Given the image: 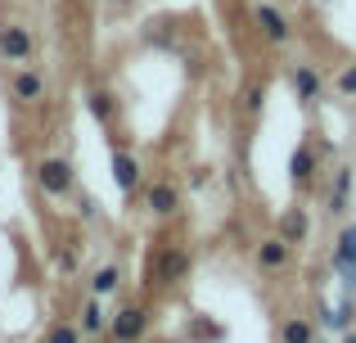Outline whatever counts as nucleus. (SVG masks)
Masks as SVG:
<instances>
[{
	"label": "nucleus",
	"mask_w": 356,
	"mask_h": 343,
	"mask_svg": "<svg viewBox=\"0 0 356 343\" xmlns=\"http://www.w3.org/2000/svg\"><path fill=\"white\" fill-rule=\"evenodd\" d=\"M36 185H41L45 199H72V190H77V172H72L68 159H45L41 168H36Z\"/></svg>",
	"instance_id": "obj_3"
},
{
	"label": "nucleus",
	"mask_w": 356,
	"mask_h": 343,
	"mask_svg": "<svg viewBox=\"0 0 356 343\" xmlns=\"http://www.w3.org/2000/svg\"><path fill=\"white\" fill-rule=\"evenodd\" d=\"M149 326H154V317L145 303H122L118 312H108V339L113 343H145Z\"/></svg>",
	"instance_id": "obj_2"
},
{
	"label": "nucleus",
	"mask_w": 356,
	"mask_h": 343,
	"mask_svg": "<svg viewBox=\"0 0 356 343\" xmlns=\"http://www.w3.org/2000/svg\"><path fill=\"white\" fill-rule=\"evenodd\" d=\"M261 104H266V86H261V81H248V86H243V113L257 118Z\"/></svg>",
	"instance_id": "obj_21"
},
{
	"label": "nucleus",
	"mask_w": 356,
	"mask_h": 343,
	"mask_svg": "<svg viewBox=\"0 0 356 343\" xmlns=\"http://www.w3.org/2000/svg\"><path fill=\"white\" fill-rule=\"evenodd\" d=\"M316 168H321V150H316L312 141H302L293 150V159H289V181H293V190H307V185L316 181Z\"/></svg>",
	"instance_id": "obj_9"
},
{
	"label": "nucleus",
	"mask_w": 356,
	"mask_h": 343,
	"mask_svg": "<svg viewBox=\"0 0 356 343\" xmlns=\"http://www.w3.org/2000/svg\"><path fill=\"white\" fill-rule=\"evenodd\" d=\"M334 271L343 276V289H348V294H356V266H334Z\"/></svg>",
	"instance_id": "obj_24"
},
{
	"label": "nucleus",
	"mask_w": 356,
	"mask_h": 343,
	"mask_svg": "<svg viewBox=\"0 0 356 343\" xmlns=\"http://www.w3.org/2000/svg\"><path fill=\"white\" fill-rule=\"evenodd\" d=\"M145 208L154 212V217H176V212H181V185H176L172 176L154 181V185L145 190Z\"/></svg>",
	"instance_id": "obj_7"
},
{
	"label": "nucleus",
	"mask_w": 356,
	"mask_h": 343,
	"mask_svg": "<svg viewBox=\"0 0 356 343\" xmlns=\"http://www.w3.org/2000/svg\"><path fill=\"white\" fill-rule=\"evenodd\" d=\"M343 343H356V335H352V330H343Z\"/></svg>",
	"instance_id": "obj_25"
},
{
	"label": "nucleus",
	"mask_w": 356,
	"mask_h": 343,
	"mask_svg": "<svg viewBox=\"0 0 356 343\" xmlns=\"http://www.w3.org/2000/svg\"><path fill=\"white\" fill-rule=\"evenodd\" d=\"M325 90L321 72H316V63H293V95L302 99V104H316Z\"/></svg>",
	"instance_id": "obj_14"
},
{
	"label": "nucleus",
	"mask_w": 356,
	"mask_h": 343,
	"mask_svg": "<svg viewBox=\"0 0 356 343\" xmlns=\"http://www.w3.org/2000/svg\"><path fill=\"white\" fill-rule=\"evenodd\" d=\"M108 168H113V185L122 190V199H136V190L140 185H145V163L136 159V150H127V145H113V163H108Z\"/></svg>",
	"instance_id": "obj_4"
},
{
	"label": "nucleus",
	"mask_w": 356,
	"mask_h": 343,
	"mask_svg": "<svg viewBox=\"0 0 356 343\" xmlns=\"http://www.w3.org/2000/svg\"><path fill=\"white\" fill-rule=\"evenodd\" d=\"M280 343H316V326L307 317H284L280 321Z\"/></svg>",
	"instance_id": "obj_17"
},
{
	"label": "nucleus",
	"mask_w": 356,
	"mask_h": 343,
	"mask_svg": "<svg viewBox=\"0 0 356 343\" xmlns=\"http://www.w3.org/2000/svg\"><path fill=\"white\" fill-rule=\"evenodd\" d=\"M118 289H122V266L118 262H104V266L90 271V294H95V298H108V294H118Z\"/></svg>",
	"instance_id": "obj_16"
},
{
	"label": "nucleus",
	"mask_w": 356,
	"mask_h": 343,
	"mask_svg": "<svg viewBox=\"0 0 356 343\" xmlns=\"http://www.w3.org/2000/svg\"><path fill=\"white\" fill-rule=\"evenodd\" d=\"M334 266H356V221L339 230V244H334Z\"/></svg>",
	"instance_id": "obj_18"
},
{
	"label": "nucleus",
	"mask_w": 356,
	"mask_h": 343,
	"mask_svg": "<svg viewBox=\"0 0 356 343\" xmlns=\"http://www.w3.org/2000/svg\"><path fill=\"white\" fill-rule=\"evenodd\" d=\"M9 95H14L18 104H41V99H45V77L23 63V68L9 77Z\"/></svg>",
	"instance_id": "obj_11"
},
{
	"label": "nucleus",
	"mask_w": 356,
	"mask_h": 343,
	"mask_svg": "<svg viewBox=\"0 0 356 343\" xmlns=\"http://www.w3.org/2000/svg\"><path fill=\"white\" fill-rule=\"evenodd\" d=\"M252 23H257V32L266 36V41H275V45L293 41V27H289V18L280 14L275 5H257V9H252Z\"/></svg>",
	"instance_id": "obj_10"
},
{
	"label": "nucleus",
	"mask_w": 356,
	"mask_h": 343,
	"mask_svg": "<svg viewBox=\"0 0 356 343\" xmlns=\"http://www.w3.org/2000/svg\"><path fill=\"white\" fill-rule=\"evenodd\" d=\"M352 321H356V298H352V294L339 303V308L325 312V330H352Z\"/></svg>",
	"instance_id": "obj_19"
},
{
	"label": "nucleus",
	"mask_w": 356,
	"mask_h": 343,
	"mask_svg": "<svg viewBox=\"0 0 356 343\" xmlns=\"http://www.w3.org/2000/svg\"><path fill=\"white\" fill-rule=\"evenodd\" d=\"M54 262H59V271H63V276L77 271V253H72V248H59V257H54Z\"/></svg>",
	"instance_id": "obj_23"
},
{
	"label": "nucleus",
	"mask_w": 356,
	"mask_h": 343,
	"mask_svg": "<svg viewBox=\"0 0 356 343\" xmlns=\"http://www.w3.org/2000/svg\"><path fill=\"white\" fill-rule=\"evenodd\" d=\"M252 257H257V271L280 276V271H289V262H293V244H284L280 235H266V239H257Z\"/></svg>",
	"instance_id": "obj_5"
},
{
	"label": "nucleus",
	"mask_w": 356,
	"mask_h": 343,
	"mask_svg": "<svg viewBox=\"0 0 356 343\" xmlns=\"http://www.w3.org/2000/svg\"><path fill=\"white\" fill-rule=\"evenodd\" d=\"M32 54H36V41H32V32H27L23 23H5V27H0V59L27 63Z\"/></svg>",
	"instance_id": "obj_6"
},
{
	"label": "nucleus",
	"mask_w": 356,
	"mask_h": 343,
	"mask_svg": "<svg viewBox=\"0 0 356 343\" xmlns=\"http://www.w3.org/2000/svg\"><path fill=\"white\" fill-rule=\"evenodd\" d=\"M45 343H81V326H72V321H54V326L45 330Z\"/></svg>",
	"instance_id": "obj_20"
},
{
	"label": "nucleus",
	"mask_w": 356,
	"mask_h": 343,
	"mask_svg": "<svg viewBox=\"0 0 356 343\" xmlns=\"http://www.w3.org/2000/svg\"><path fill=\"white\" fill-rule=\"evenodd\" d=\"M77 326H81V335H90V339H104L108 335V312H104V298H95L90 294L86 303H81V312H77Z\"/></svg>",
	"instance_id": "obj_13"
},
{
	"label": "nucleus",
	"mask_w": 356,
	"mask_h": 343,
	"mask_svg": "<svg viewBox=\"0 0 356 343\" xmlns=\"http://www.w3.org/2000/svg\"><path fill=\"white\" fill-rule=\"evenodd\" d=\"M86 109H90V118H95L104 131H118L122 109H118V95H113V90H90V95H86Z\"/></svg>",
	"instance_id": "obj_12"
},
{
	"label": "nucleus",
	"mask_w": 356,
	"mask_h": 343,
	"mask_svg": "<svg viewBox=\"0 0 356 343\" xmlns=\"http://www.w3.org/2000/svg\"><path fill=\"white\" fill-rule=\"evenodd\" d=\"M194 271V253L185 244H163L154 253V266H149V285H158V289H172V285L190 280Z\"/></svg>",
	"instance_id": "obj_1"
},
{
	"label": "nucleus",
	"mask_w": 356,
	"mask_h": 343,
	"mask_svg": "<svg viewBox=\"0 0 356 343\" xmlns=\"http://www.w3.org/2000/svg\"><path fill=\"white\" fill-rule=\"evenodd\" d=\"M352 168H339L334 172V185H330V217H343L348 212V199H352Z\"/></svg>",
	"instance_id": "obj_15"
},
{
	"label": "nucleus",
	"mask_w": 356,
	"mask_h": 343,
	"mask_svg": "<svg viewBox=\"0 0 356 343\" xmlns=\"http://www.w3.org/2000/svg\"><path fill=\"white\" fill-rule=\"evenodd\" d=\"M275 235L284 239V244H307V235H312V217H307V208L302 203H289L284 212H280V221H275Z\"/></svg>",
	"instance_id": "obj_8"
},
{
	"label": "nucleus",
	"mask_w": 356,
	"mask_h": 343,
	"mask_svg": "<svg viewBox=\"0 0 356 343\" xmlns=\"http://www.w3.org/2000/svg\"><path fill=\"white\" fill-rule=\"evenodd\" d=\"M334 90H339L343 99H356V63H348V68L334 77Z\"/></svg>",
	"instance_id": "obj_22"
}]
</instances>
